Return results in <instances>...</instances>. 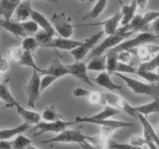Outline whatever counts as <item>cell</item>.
<instances>
[{"label": "cell", "instance_id": "1", "mask_svg": "<svg viewBox=\"0 0 159 149\" xmlns=\"http://www.w3.org/2000/svg\"><path fill=\"white\" fill-rule=\"evenodd\" d=\"M116 76L123 79V82L126 84V86L131 89L134 93L137 94H144V96H149V97H159V84H145L143 82L138 81V79H132L127 77L126 74H120V73H114Z\"/></svg>", "mask_w": 159, "mask_h": 149}, {"label": "cell", "instance_id": "2", "mask_svg": "<svg viewBox=\"0 0 159 149\" xmlns=\"http://www.w3.org/2000/svg\"><path fill=\"white\" fill-rule=\"evenodd\" d=\"M133 33L131 32H119L117 31L112 34V35H108V36L103 40V42L101 43L98 46L94 47L92 52L89 53V60L92 59L93 57H98V56H102V54L107 51V50H111L114 47H116L117 45H119L120 43H122L126 38H128L130 35H132Z\"/></svg>", "mask_w": 159, "mask_h": 149}, {"label": "cell", "instance_id": "3", "mask_svg": "<svg viewBox=\"0 0 159 149\" xmlns=\"http://www.w3.org/2000/svg\"><path fill=\"white\" fill-rule=\"evenodd\" d=\"M159 39L158 35H155L154 33L150 32H141L138 35H136L133 39L130 40H126V41H123L119 45H117L116 47L112 48L111 50L116 52H120V51H131V50L135 49L141 45L144 44H149L152 43L154 41Z\"/></svg>", "mask_w": 159, "mask_h": 149}, {"label": "cell", "instance_id": "4", "mask_svg": "<svg viewBox=\"0 0 159 149\" xmlns=\"http://www.w3.org/2000/svg\"><path fill=\"white\" fill-rule=\"evenodd\" d=\"M87 135L82 133L81 129H65L64 131L58 133L56 136L53 138L47 139V140L42 141L43 143H82L88 140Z\"/></svg>", "mask_w": 159, "mask_h": 149}, {"label": "cell", "instance_id": "5", "mask_svg": "<svg viewBox=\"0 0 159 149\" xmlns=\"http://www.w3.org/2000/svg\"><path fill=\"white\" fill-rule=\"evenodd\" d=\"M75 123H77L76 120L75 121H67L63 120V119H59V120L55 121H40L38 124H36L34 127V136L41 135L43 133L47 132H53V133H60L64 131L65 129H67L68 127L74 125Z\"/></svg>", "mask_w": 159, "mask_h": 149}, {"label": "cell", "instance_id": "6", "mask_svg": "<svg viewBox=\"0 0 159 149\" xmlns=\"http://www.w3.org/2000/svg\"><path fill=\"white\" fill-rule=\"evenodd\" d=\"M51 23L60 37L71 38L74 33V25L72 24L71 18L65 13H55L51 17Z\"/></svg>", "mask_w": 159, "mask_h": 149}, {"label": "cell", "instance_id": "7", "mask_svg": "<svg viewBox=\"0 0 159 149\" xmlns=\"http://www.w3.org/2000/svg\"><path fill=\"white\" fill-rule=\"evenodd\" d=\"M24 92L28 97V106L34 107V104L38 101L41 94V74L33 71L28 83L24 87Z\"/></svg>", "mask_w": 159, "mask_h": 149}, {"label": "cell", "instance_id": "8", "mask_svg": "<svg viewBox=\"0 0 159 149\" xmlns=\"http://www.w3.org/2000/svg\"><path fill=\"white\" fill-rule=\"evenodd\" d=\"M102 96L106 104L116 107L119 111L127 113L128 115L137 118V112L134 106H132L130 103H128V102L122 98L121 97L117 96V94H114L112 93H102Z\"/></svg>", "mask_w": 159, "mask_h": 149}, {"label": "cell", "instance_id": "9", "mask_svg": "<svg viewBox=\"0 0 159 149\" xmlns=\"http://www.w3.org/2000/svg\"><path fill=\"white\" fill-rule=\"evenodd\" d=\"M103 35H104L103 31H99L97 34H93L91 37H89L84 40V41H83L81 46H79L76 49L70 51L73 55V57L75 58V61H82L83 59H84V57L89 54V52L91 51V50L96 46V44L102 38Z\"/></svg>", "mask_w": 159, "mask_h": 149}, {"label": "cell", "instance_id": "10", "mask_svg": "<svg viewBox=\"0 0 159 149\" xmlns=\"http://www.w3.org/2000/svg\"><path fill=\"white\" fill-rule=\"evenodd\" d=\"M66 67L69 71V74L71 76L77 78L80 81L84 82V84H89V86H93V83L89 79L88 74V69H87V64L82 61H76L73 64L66 65Z\"/></svg>", "mask_w": 159, "mask_h": 149}, {"label": "cell", "instance_id": "11", "mask_svg": "<svg viewBox=\"0 0 159 149\" xmlns=\"http://www.w3.org/2000/svg\"><path fill=\"white\" fill-rule=\"evenodd\" d=\"M83 41L73 40L71 38L57 37L53 38L47 45H45V48H54L58 50H66V51H72L77 47L81 46Z\"/></svg>", "mask_w": 159, "mask_h": 149}, {"label": "cell", "instance_id": "12", "mask_svg": "<svg viewBox=\"0 0 159 149\" xmlns=\"http://www.w3.org/2000/svg\"><path fill=\"white\" fill-rule=\"evenodd\" d=\"M121 111L111 106L106 104L102 111H99L92 116H78L76 117V122H84V120H102V119H108L116 114L119 113Z\"/></svg>", "mask_w": 159, "mask_h": 149}, {"label": "cell", "instance_id": "13", "mask_svg": "<svg viewBox=\"0 0 159 149\" xmlns=\"http://www.w3.org/2000/svg\"><path fill=\"white\" fill-rule=\"evenodd\" d=\"M121 12L118 11L116 14H113L111 18L98 23H94L91 25H94V26H103V32L106 35H112L114 34L118 29L119 24L121 22Z\"/></svg>", "mask_w": 159, "mask_h": 149}, {"label": "cell", "instance_id": "14", "mask_svg": "<svg viewBox=\"0 0 159 149\" xmlns=\"http://www.w3.org/2000/svg\"><path fill=\"white\" fill-rule=\"evenodd\" d=\"M15 107H16L18 114L22 117L24 122L30 124V125H36V124H38L40 121L42 120L41 113L26 109L24 106H21V103L18 102Z\"/></svg>", "mask_w": 159, "mask_h": 149}, {"label": "cell", "instance_id": "15", "mask_svg": "<svg viewBox=\"0 0 159 149\" xmlns=\"http://www.w3.org/2000/svg\"><path fill=\"white\" fill-rule=\"evenodd\" d=\"M32 9V0H21L13 15L15 21L23 22L28 20V18H31Z\"/></svg>", "mask_w": 159, "mask_h": 149}, {"label": "cell", "instance_id": "16", "mask_svg": "<svg viewBox=\"0 0 159 149\" xmlns=\"http://www.w3.org/2000/svg\"><path fill=\"white\" fill-rule=\"evenodd\" d=\"M31 19L38 24V26L41 28V30H44L45 32H47L49 34L53 35V36H55V34H56V30H55V28L53 27L51 21L48 20L47 17L45 16L44 14H42L41 12H39L35 9H32Z\"/></svg>", "mask_w": 159, "mask_h": 149}, {"label": "cell", "instance_id": "17", "mask_svg": "<svg viewBox=\"0 0 159 149\" xmlns=\"http://www.w3.org/2000/svg\"><path fill=\"white\" fill-rule=\"evenodd\" d=\"M94 83L98 84V86H101L104 88L108 89L109 92H114V91H121L122 86L120 84H116L112 79H111V74L107 72H102L98 77L94 78Z\"/></svg>", "mask_w": 159, "mask_h": 149}, {"label": "cell", "instance_id": "18", "mask_svg": "<svg viewBox=\"0 0 159 149\" xmlns=\"http://www.w3.org/2000/svg\"><path fill=\"white\" fill-rule=\"evenodd\" d=\"M0 27L10 32L11 34H13L14 36H16V37H21V38L27 37V34L25 33L21 22L1 19L0 20Z\"/></svg>", "mask_w": 159, "mask_h": 149}, {"label": "cell", "instance_id": "19", "mask_svg": "<svg viewBox=\"0 0 159 149\" xmlns=\"http://www.w3.org/2000/svg\"><path fill=\"white\" fill-rule=\"evenodd\" d=\"M21 0H0V17L5 20H11Z\"/></svg>", "mask_w": 159, "mask_h": 149}, {"label": "cell", "instance_id": "20", "mask_svg": "<svg viewBox=\"0 0 159 149\" xmlns=\"http://www.w3.org/2000/svg\"><path fill=\"white\" fill-rule=\"evenodd\" d=\"M130 52L135 53L136 56L143 62L148 61L154 55L159 52V46H152V45L144 44L136 48V50H131Z\"/></svg>", "mask_w": 159, "mask_h": 149}, {"label": "cell", "instance_id": "21", "mask_svg": "<svg viewBox=\"0 0 159 149\" xmlns=\"http://www.w3.org/2000/svg\"><path fill=\"white\" fill-rule=\"evenodd\" d=\"M30 127V124L23 122L18 126L11 127V128H3L0 129V139L1 140H9L13 137H16L19 134H22Z\"/></svg>", "mask_w": 159, "mask_h": 149}, {"label": "cell", "instance_id": "22", "mask_svg": "<svg viewBox=\"0 0 159 149\" xmlns=\"http://www.w3.org/2000/svg\"><path fill=\"white\" fill-rule=\"evenodd\" d=\"M42 74H51V76H54L55 78L60 79L65 76H68L70 74H69L66 65H63L61 62H59L58 60H56L54 63L50 65L49 68L44 69V72Z\"/></svg>", "mask_w": 159, "mask_h": 149}, {"label": "cell", "instance_id": "23", "mask_svg": "<svg viewBox=\"0 0 159 149\" xmlns=\"http://www.w3.org/2000/svg\"><path fill=\"white\" fill-rule=\"evenodd\" d=\"M137 9V3L136 0H132V2L129 5H122V8L120 10L121 12V26H125L131 21L134 17Z\"/></svg>", "mask_w": 159, "mask_h": 149}, {"label": "cell", "instance_id": "24", "mask_svg": "<svg viewBox=\"0 0 159 149\" xmlns=\"http://www.w3.org/2000/svg\"><path fill=\"white\" fill-rule=\"evenodd\" d=\"M84 122L86 123H93V124H97L99 126H108V127H112L114 129H118V128H122V127H129V126H133V123H129V122H124L120 120H114V119H102V120H84Z\"/></svg>", "mask_w": 159, "mask_h": 149}, {"label": "cell", "instance_id": "25", "mask_svg": "<svg viewBox=\"0 0 159 149\" xmlns=\"http://www.w3.org/2000/svg\"><path fill=\"white\" fill-rule=\"evenodd\" d=\"M8 81L4 83H0V98L7 104L8 107H15L18 102L12 96L11 92L8 88Z\"/></svg>", "mask_w": 159, "mask_h": 149}, {"label": "cell", "instance_id": "26", "mask_svg": "<svg viewBox=\"0 0 159 149\" xmlns=\"http://www.w3.org/2000/svg\"><path fill=\"white\" fill-rule=\"evenodd\" d=\"M135 111L143 115H149L152 113H158L159 114V97H155L151 102L142 104L139 106H134Z\"/></svg>", "mask_w": 159, "mask_h": 149}, {"label": "cell", "instance_id": "27", "mask_svg": "<svg viewBox=\"0 0 159 149\" xmlns=\"http://www.w3.org/2000/svg\"><path fill=\"white\" fill-rule=\"evenodd\" d=\"M137 112V111H136ZM137 119L139 121H140V123L142 124V127H143V131L147 132L149 135L151 136V138L153 139L154 141H155L156 145L158 146L159 148V137L157 135V133L155 131V129H154V127L150 124V122L148 121V119L146 118L145 115H143V114L137 112Z\"/></svg>", "mask_w": 159, "mask_h": 149}, {"label": "cell", "instance_id": "28", "mask_svg": "<svg viewBox=\"0 0 159 149\" xmlns=\"http://www.w3.org/2000/svg\"><path fill=\"white\" fill-rule=\"evenodd\" d=\"M88 71H94V72H104L107 70V62L106 57L98 56L89 59V63L87 64Z\"/></svg>", "mask_w": 159, "mask_h": 149}, {"label": "cell", "instance_id": "29", "mask_svg": "<svg viewBox=\"0 0 159 149\" xmlns=\"http://www.w3.org/2000/svg\"><path fill=\"white\" fill-rule=\"evenodd\" d=\"M107 6V0H98L97 3L94 4V6L89 10V12L84 14L83 20H88V19H97L99 15H101L104 9Z\"/></svg>", "mask_w": 159, "mask_h": 149}, {"label": "cell", "instance_id": "30", "mask_svg": "<svg viewBox=\"0 0 159 149\" xmlns=\"http://www.w3.org/2000/svg\"><path fill=\"white\" fill-rule=\"evenodd\" d=\"M20 66H23V67H28V68H31L33 69L34 71H37L39 72L40 74H43L44 72V69H41L39 68L36 63L34 61V58H33V54L30 53V52H27V51H24L23 52V55L20 58V60L18 61Z\"/></svg>", "mask_w": 159, "mask_h": 149}, {"label": "cell", "instance_id": "31", "mask_svg": "<svg viewBox=\"0 0 159 149\" xmlns=\"http://www.w3.org/2000/svg\"><path fill=\"white\" fill-rule=\"evenodd\" d=\"M106 62H107V72L109 74L116 73L117 64H118L117 52L113 51V50H111V49L108 50V53L106 56Z\"/></svg>", "mask_w": 159, "mask_h": 149}, {"label": "cell", "instance_id": "32", "mask_svg": "<svg viewBox=\"0 0 159 149\" xmlns=\"http://www.w3.org/2000/svg\"><path fill=\"white\" fill-rule=\"evenodd\" d=\"M41 117L44 121H55L59 119H63L62 115L57 111L56 107L54 106H49L44 109L41 113Z\"/></svg>", "mask_w": 159, "mask_h": 149}, {"label": "cell", "instance_id": "33", "mask_svg": "<svg viewBox=\"0 0 159 149\" xmlns=\"http://www.w3.org/2000/svg\"><path fill=\"white\" fill-rule=\"evenodd\" d=\"M41 46L39 44V42L36 40L34 36H27L23 38V41H22V49L24 51H27L30 53H34L36 50Z\"/></svg>", "mask_w": 159, "mask_h": 149}, {"label": "cell", "instance_id": "34", "mask_svg": "<svg viewBox=\"0 0 159 149\" xmlns=\"http://www.w3.org/2000/svg\"><path fill=\"white\" fill-rule=\"evenodd\" d=\"M10 143H11L12 149H26L29 144L32 143V140L22 135V134H19L16 137H14V139L10 141Z\"/></svg>", "mask_w": 159, "mask_h": 149}, {"label": "cell", "instance_id": "35", "mask_svg": "<svg viewBox=\"0 0 159 149\" xmlns=\"http://www.w3.org/2000/svg\"><path fill=\"white\" fill-rule=\"evenodd\" d=\"M158 66H159V52L154 55V56L150 60H148V61L142 63L140 66H139L138 69L153 72L154 70H156V68Z\"/></svg>", "mask_w": 159, "mask_h": 149}, {"label": "cell", "instance_id": "36", "mask_svg": "<svg viewBox=\"0 0 159 149\" xmlns=\"http://www.w3.org/2000/svg\"><path fill=\"white\" fill-rule=\"evenodd\" d=\"M136 74H138L139 77L143 78L144 79H146L148 83L150 84H155L159 82V76L156 73H153L151 71H145V70H136Z\"/></svg>", "mask_w": 159, "mask_h": 149}, {"label": "cell", "instance_id": "37", "mask_svg": "<svg viewBox=\"0 0 159 149\" xmlns=\"http://www.w3.org/2000/svg\"><path fill=\"white\" fill-rule=\"evenodd\" d=\"M22 27L24 29L25 33L27 34V36H34L39 31V26L38 24L33 21V20H26V21L21 22Z\"/></svg>", "mask_w": 159, "mask_h": 149}, {"label": "cell", "instance_id": "38", "mask_svg": "<svg viewBox=\"0 0 159 149\" xmlns=\"http://www.w3.org/2000/svg\"><path fill=\"white\" fill-rule=\"evenodd\" d=\"M87 98L91 104H102V106H106L102 93H99L97 91H89Z\"/></svg>", "mask_w": 159, "mask_h": 149}, {"label": "cell", "instance_id": "39", "mask_svg": "<svg viewBox=\"0 0 159 149\" xmlns=\"http://www.w3.org/2000/svg\"><path fill=\"white\" fill-rule=\"evenodd\" d=\"M34 37L36 38V40L39 42V44L41 45V46H43V47H45V45H47L54 38L53 35L49 34L47 32H45L44 30L38 31L36 34L34 35Z\"/></svg>", "mask_w": 159, "mask_h": 149}, {"label": "cell", "instance_id": "40", "mask_svg": "<svg viewBox=\"0 0 159 149\" xmlns=\"http://www.w3.org/2000/svg\"><path fill=\"white\" fill-rule=\"evenodd\" d=\"M116 73H120V74H136V69L132 67L129 64H124L118 62L116 71Z\"/></svg>", "mask_w": 159, "mask_h": 149}, {"label": "cell", "instance_id": "41", "mask_svg": "<svg viewBox=\"0 0 159 149\" xmlns=\"http://www.w3.org/2000/svg\"><path fill=\"white\" fill-rule=\"evenodd\" d=\"M108 147L111 149H144L142 147L132 145V144H124V143H119L116 141H108Z\"/></svg>", "mask_w": 159, "mask_h": 149}, {"label": "cell", "instance_id": "42", "mask_svg": "<svg viewBox=\"0 0 159 149\" xmlns=\"http://www.w3.org/2000/svg\"><path fill=\"white\" fill-rule=\"evenodd\" d=\"M56 79H58L54 76H51V74H43V77L41 78V93L46 91Z\"/></svg>", "mask_w": 159, "mask_h": 149}, {"label": "cell", "instance_id": "43", "mask_svg": "<svg viewBox=\"0 0 159 149\" xmlns=\"http://www.w3.org/2000/svg\"><path fill=\"white\" fill-rule=\"evenodd\" d=\"M23 52H24V50L22 48L14 47V48H11V49L9 50L7 55H8L9 59H11L12 61L18 62L19 60H20V58H21V56L23 55Z\"/></svg>", "mask_w": 159, "mask_h": 149}, {"label": "cell", "instance_id": "44", "mask_svg": "<svg viewBox=\"0 0 159 149\" xmlns=\"http://www.w3.org/2000/svg\"><path fill=\"white\" fill-rule=\"evenodd\" d=\"M117 60L118 62L128 64L131 60V52L130 51H120L117 52Z\"/></svg>", "mask_w": 159, "mask_h": 149}, {"label": "cell", "instance_id": "45", "mask_svg": "<svg viewBox=\"0 0 159 149\" xmlns=\"http://www.w3.org/2000/svg\"><path fill=\"white\" fill-rule=\"evenodd\" d=\"M143 137H144V140H145V144L148 146L149 149H158V146L156 145L155 141L153 140L151 138V136L145 131H143Z\"/></svg>", "mask_w": 159, "mask_h": 149}, {"label": "cell", "instance_id": "46", "mask_svg": "<svg viewBox=\"0 0 159 149\" xmlns=\"http://www.w3.org/2000/svg\"><path fill=\"white\" fill-rule=\"evenodd\" d=\"M89 93V89H86L83 88H77L73 91V96L75 97H86Z\"/></svg>", "mask_w": 159, "mask_h": 149}, {"label": "cell", "instance_id": "47", "mask_svg": "<svg viewBox=\"0 0 159 149\" xmlns=\"http://www.w3.org/2000/svg\"><path fill=\"white\" fill-rule=\"evenodd\" d=\"M129 143L132 144V145L135 146H139L142 147L144 144H145V140H144V137H140V136H133L130 138V141Z\"/></svg>", "mask_w": 159, "mask_h": 149}, {"label": "cell", "instance_id": "48", "mask_svg": "<svg viewBox=\"0 0 159 149\" xmlns=\"http://www.w3.org/2000/svg\"><path fill=\"white\" fill-rule=\"evenodd\" d=\"M10 68V65L7 60L2 56V52H0V72H7Z\"/></svg>", "mask_w": 159, "mask_h": 149}, {"label": "cell", "instance_id": "49", "mask_svg": "<svg viewBox=\"0 0 159 149\" xmlns=\"http://www.w3.org/2000/svg\"><path fill=\"white\" fill-rule=\"evenodd\" d=\"M80 145H81V147H82L83 149H103V148H102V147H98V146L93 145V144L88 142L87 140H86V141H84V142H82V143H80Z\"/></svg>", "mask_w": 159, "mask_h": 149}, {"label": "cell", "instance_id": "50", "mask_svg": "<svg viewBox=\"0 0 159 149\" xmlns=\"http://www.w3.org/2000/svg\"><path fill=\"white\" fill-rule=\"evenodd\" d=\"M151 30L154 32V34L159 36V17L151 23Z\"/></svg>", "mask_w": 159, "mask_h": 149}, {"label": "cell", "instance_id": "51", "mask_svg": "<svg viewBox=\"0 0 159 149\" xmlns=\"http://www.w3.org/2000/svg\"><path fill=\"white\" fill-rule=\"evenodd\" d=\"M0 149H12L11 143L8 140H1L0 139Z\"/></svg>", "mask_w": 159, "mask_h": 149}, {"label": "cell", "instance_id": "52", "mask_svg": "<svg viewBox=\"0 0 159 149\" xmlns=\"http://www.w3.org/2000/svg\"><path fill=\"white\" fill-rule=\"evenodd\" d=\"M148 0H136V3H137V7H139L140 9H144L146 7Z\"/></svg>", "mask_w": 159, "mask_h": 149}, {"label": "cell", "instance_id": "53", "mask_svg": "<svg viewBox=\"0 0 159 149\" xmlns=\"http://www.w3.org/2000/svg\"><path fill=\"white\" fill-rule=\"evenodd\" d=\"M41 1H46V2H50V3H55V4H58V2L60 0H41Z\"/></svg>", "mask_w": 159, "mask_h": 149}, {"label": "cell", "instance_id": "54", "mask_svg": "<svg viewBox=\"0 0 159 149\" xmlns=\"http://www.w3.org/2000/svg\"><path fill=\"white\" fill-rule=\"evenodd\" d=\"M26 149H39V148H37V147H35V146H33L32 144H29V145L26 147Z\"/></svg>", "mask_w": 159, "mask_h": 149}, {"label": "cell", "instance_id": "55", "mask_svg": "<svg viewBox=\"0 0 159 149\" xmlns=\"http://www.w3.org/2000/svg\"><path fill=\"white\" fill-rule=\"evenodd\" d=\"M156 70H157V74H158V76H159V66L156 68Z\"/></svg>", "mask_w": 159, "mask_h": 149}, {"label": "cell", "instance_id": "56", "mask_svg": "<svg viewBox=\"0 0 159 149\" xmlns=\"http://www.w3.org/2000/svg\"><path fill=\"white\" fill-rule=\"evenodd\" d=\"M118 2H119V4H120V5H121V6H122V5H123V4H122V1H121V0H118Z\"/></svg>", "mask_w": 159, "mask_h": 149}, {"label": "cell", "instance_id": "57", "mask_svg": "<svg viewBox=\"0 0 159 149\" xmlns=\"http://www.w3.org/2000/svg\"><path fill=\"white\" fill-rule=\"evenodd\" d=\"M1 77H2V72H0V79H1Z\"/></svg>", "mask_w": 159, "mask_h": 149}, {"label": "cell", "instance_id": "58", "mask_svg": "<svg viewBox=\"0 0 159 149\" xmlns=\"http://www.w3.org/2000/svg\"><path fill=\"white\" fill-rule=\"evenodd\" d=\"M80 1H82V2H84V0H80Z\"/></svg>", "mask_w": 159, "mask_h": 149}, {"label": "cell", "instance_id": "59", "mask_svg": "<svg viewBox=\"0 0 159 149\" xmlns=\"http://www.w3.org/2000/svg\"><path fill=\"white\" fill-rule=\"evenodd\" d=\"M0 52H1V49H0Z\"/></svg>", "mask_w": 159, "mask_h": 149}, {"label": "cell", "instance_id": "60", "mask_svg": "<svg viewBox=\"0 0 159 149\" xmlns=\"http://www.w3.org/2000/svg\"><path fill=\"white\" fill-rule=\"evenodd\" d=\"M0 104H1V102H0Z\"/></svg>", "mask_w": 159, "mask_h": 149}, {"label": "cell", "instance_id": "61", "mask_svg": "<svg viewBox=\"0 0 159 149\" xmlns=\"http://www.w3.org/2000/svg\"><path fill=\"white\" fill-rule=\"evenodd\" d=\"M158 127H159V125H158Z\"/></svg>", "mask_w": 159, "mask_h": 149}]
</instances>
